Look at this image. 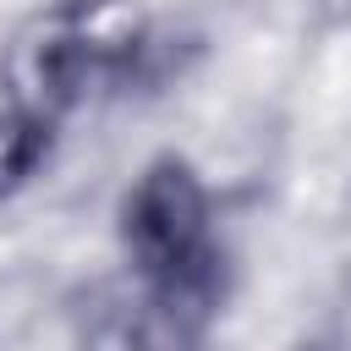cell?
<instances>
[{
    "mask_svg": "<svg viewBox=\"0 0 351 351\" xmlns=\"http://www.w3.org/2000/svg\"><path fill=\"white\" fill-rule=\"evenodd\" d=\"M137 241L154 258H176L186 252V241L197 236V197L186 192V181H148L137 197V219H132Z\"/></svg>",
    "mask_w": 351,
    "mask_h": 351,
    "instance_id": "cell-1",
    "label": "cell"
}]
</instances>
